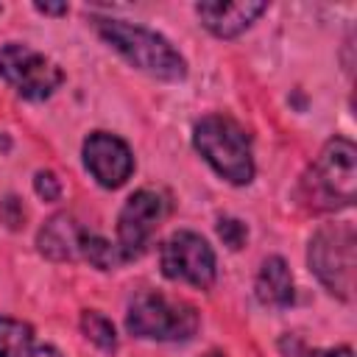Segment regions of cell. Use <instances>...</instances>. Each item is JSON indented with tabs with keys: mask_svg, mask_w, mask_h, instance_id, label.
<instances>
[{
	"mask_svg": "<svg viewBox=\"0 0 357 357\" xmlns=\"http://www.w3.org/2000/svg\"><path fill=\"white\" fill-rule=\"evenodd\" d=\"M81 237H84V229L70 215H53L42 226L36 245L50 259H73L81 254Z\"/></svg>",
	"mask_w": 357,
	"mask_h": 357,
	"instance_id": "obj_11",
	"label": "cell"
},
{
	"mask_svg": "<svg viewBox=\"0 0 357 357\" xmlns=\"http://www.w3.org/2000/svg\"><path fill=\"white\" fill-rule=\"evenodd\" d=\"M312 184L315 192L324 195V206H349L354 201V184H357V148L346 137H335L324 145V151L315 159L312 167Z\"/></svg>",
	"mask_w": 357,
	"mask_h": 357,
	"instance_id": "obj_5",
	"label": "cell"
},
{
	"mask_svg": "<svg viewBox=\"0 0 357 357\" xmlns=\"http://www.w3.org/2000/svg\"><path fill=\"white\" fill-rule=\"evenodd\" d=\"M84 165L100 187L114 190L131 176L134 156L120 137L106 134V131H95L84 142Z\"/></svg>",
	"mask_w": 357,
	"mask_h": 357,
	"instance_id": "obj_9",
	"label": "cell"
},
{
	"mask_svg": "<svg viewBox=\"0 0 357 357\" xmlns=\"http://www.w3.org/2000/svg\"><path fill=\"white\" fill-rule=\"evenodd\" d=\"M0 75L6 78V84H11L28 100L50 98L59 89V84L64 81L61 70L50 59L31 50L28 45H17V42H11L0 50Z\"/></svg>",
	"mask_w": 357,
	"mask_h": 357,
	"instance_id": "obj_6",
	"label": "cell"
},
{
	"mask_svg": "<svg viewBox=\"0 0 357 357\" xmlns=\"http://www.w3.org/2000/svg\"><path fill=\"white\" fill-rule=\"evenodd\" d=\"M206 357H220V354H206Z\"/></svg>",
	"mask_w": 357,
	"mask_h": 357,
	"instance_id": "obj_22",
	"label": "cell"
},
{
	"mask_svg": "<svg viewBox=\"0 0 357 357\" xmlns=\"http://www.w3.org/2000/svg\"><path fill=\"white\" fill-rule=\"evenodd\" d=\"M310 271L337 298H351L354 290V229L351 223H329L315 231L307 251Z\"/></svg>",
	"mask_w": 357,
	"mask_h": 357,
	"instance_id": "obj_3",
	"label": "cell"
},
{
	"mask_svg": "<svg viewBox=\"0 0 357 357\" xmlns=\"http://www.w3.org/2000/svg\"><path fill=\"white\" fill-rule=\"evenodd\" d=\"M192 142L198 153L231 184H248L254 178V159H251V139L231 117L206 114L195 123Z\"/></svg>",
	"mask_w": 357,
	"mask_h": 357,
	"instance_id": "obj_2",
	"label": "cell"
},
{
	"mask_svg": "<svg viewBox=\"0 0 357 357\" xmlns=\"http://www.w3.org/2000/svg\"><path fill=\"white\" fill-rule=\"evenodd\" d=\"M81 329H84V335L98 346V349H103V351H112L114 346H117V337H114V326H112V321L109 318H103L100 312H84L81 315Z\"/></svg>",
	"mask_w": 357,
	"mask_h": 357,
	"instance_id": "obj_14",
	"label": "cell"
},
{
	"mask_svg": "<svg viewBox=\"0 0 357 357\" xmlns=\"http://www.w3.org/2000/svg\"><path fill=\"white\" fill-rule=\"evenodd\" d=\"M33 190H36V195L45 198V201H59V195H61V181H59L50 170H39V173L33 176Z\"/></svg>",
	"mask_w": 357,
	"mask_h": 357,
	"instance_id": "obj_17",
	"label": "cell"
},
{
	"mask_svg": "<svg viewBox=\"0 0 357 357\" xmlns=\"http://www.w3.org/2000/svg\"><path fill=\"white\" fill-rule=\"evenodd\" d=\"M95 25H98V33L137 70L165 81H178L187 75L184 59L156 31H148L142 25H131L123 20H95Z\"/></svg>",
	"mask_w": 357,
	"mask_h": 357,
	"instance_id": "obj_1",
	"label": "cell"
},
{
	"mask_svg": "<svg viewBox=\"0 0 357 357\" xmlns=\"http://www.w3.org/2000/svg\"><path fill=\"white\" fill-rule=\"evenodd\" d=\"M257 298L265 307H287L293 301V276L282 257H268L257 273Z\"/></svg>",
	"mask_w": 357,
	"mask_h": 357,
	"instance_id": "obj_12",
	"label": "cell"
},
{
	"mask_svg": "<svg viewBox=\"0 0 357 357\" xmlns=\"http://www.w3.org/2000/svg\"><path fill=\"white\" fill-rule=\"evenodd\" d=\"M167 212V201L156 190H137L117 218V248L120 257H139Z\"/></svg>",
	"mask_w": 357,
	"mask_h": 357,
	"instance_id": "obj_8",
	"label": "cell"
},
{
	"mask_svg": "<svg viewBox=\"0 0 357 357\" xmlns=\"http://www.w3.org/2000/svg\"><path fill=\"white\" fill-rule=\"evenodd\" d=\"M117 251L120 248H114L109 240H103V237H95V234H86L84 231V237H81V254L95 265V268H112V262L117 259Z\"/></svg>",
	"mask_w": 357,
	"mask_h": 357,
	"instance_id": "obj_15",
	"label": "cell"
},
{
	"mask_svg": "<svg viewBox=\"0 0 357 357\" xmlns=\"http://www.w3.org/2000/svg\"><path fill=\"white\" fill-rule=\"evenodd\" d=\"M268 6L265 3H198L195 14L201 17L204 28H209L220 39H231L243 33Z\"/></svg>",
	"mask_w": 357,
	"mask_h": 357,
	"instance_id": "obj_10",
	"label": "cell"
},
{
	"mask_svg": "<svg viewBox=\"0 0 357 357\" xmlns=\"http://www.w3.org/2000/svg\"><path fill=\"white\" fill-rule=\"evenodd\" d=\"M218 234H220V240H223L229 248H240V245L245 243V237H248L245 226H243L240 220H234V218H223V220L218 223Z\"/></svg>",
	"mask_w": 357,
	"mask_h": 357,
	"instance_id": "obj_16",
	"label": "cell"
},
{
	"mask_svg": "<svg viewBox=\"0 0 357 357\" xmlns=\"http://www.w3.org/2000/svg\"><path fill=\"white\" fill-rule=\"evenodd\" d=\"M310 357H351V349H349V346H340V349H324V351H312Z\"/></svg>",
	"mask_w": 357,
	"mask_h": 357,
	"instance_id": "obj_20",
	"label": "cell"
},
{
	"mask_svg": "<svg viewBox=\"0 0 357 357\" xmlns=\"http://www.w3.org/2000/svg\"><path fill=\"white\" fill-rule=\"evenodd\" d=\"M31 343V326L14 318H0V357H22Z\"/></svg>",
	"mask_w": 357,
	"mask_h": 357,
	"instance_id": "obj_13",
	"label": "cell"
},
{
	"mask_svg": "<svg viewBox=\"0 0 357 357\" xmlns=\"http://www.w3.org/2000/svg\"><path fill=\"white\" fill-rule=\"evenodd\" d=\"M31 357H61L53 346H36L33 351H31Z\"/></svg>",
	"mask_w": 357,
	"mask_h": 357,
	"instance_id": "obj_21",
	"label": "cell"
},
{
	"mask_svg": "<svg viewBox=\"0 0 357 357\" xmlns=\"http://www.w3.org/2000/svg\"><path fill=\"white\" fill-rule=\"evenodd\" d=\"M0 220H3L8 229H20V226H22V220H25V209H22L20 198L8 195V198L0 201Z\"/></svg>",
	"mask_w": 357,
	"mask_h": 357,
	"instance_id": "obj_18",
	"label": "cell"
},
{
	"mask_svg": "<svg viewBox=\"0 0 357 357\" xmlns=\"http://www.w3.org/2000/svg\"><path fill=\"white\" fill-rule=\"evenodd\" d=\"M126 326L137 337L187 340L198 329V312L184 301H170L162 293H139L126 315Z\"/></svg>",
	"mask_w": 357,
	"mask_h": 357,
	"instance_id": "obj_4",
	"label": "cell"
},
{
	"mask_svg": "<svg viewBox=\"0 0 357 357\" xmlns=\"http://www.w3.org/2000/svg\"><path fill=\"white\" fill-rule=\"evenodd\" d=\"M33 8L42 14H67V3H36Z\"/></svg>",
	"mask_w": 357,
	"mask_h": 357,
	"instance_id": "obj_19",
	"label": "cell"
},
{
	"mask_svg": "<svg viewBox=\"0 0 357 357\" xmlns=\"http://www.w3.org/2000/svg\"><path fill=\"white\" fill-rule=\"evenodd\" d=\"M159 262L162 273L173 282H187L198 290H206L215 282V254L195 231L170 234L159 251Z\"/></svg>",
	"mask_w": 357,
	"mask_h": 357,
	"instance_id": "obj_7",
	"label": "cell"
}]
</instances>
